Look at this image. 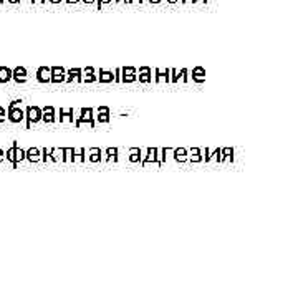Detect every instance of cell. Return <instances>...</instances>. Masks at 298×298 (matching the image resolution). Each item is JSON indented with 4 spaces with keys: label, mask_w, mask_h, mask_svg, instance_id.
<instances>
[{
    "label": "cell",
    "mask_w": 298,
    "mask_h": 298,
    "mask_svg": "<svg viewBox=\"0 0 298 298\" xmlns=\"http://www.w3.org/2000/svg\"><path fill=\"white\" fill-rule=\"evenodd\" d=\"M25 121H27V130H30L35 124L42 123V108H40V106H27Z\"/></svg>",
    "instance_id": "1"
},
{
    "label": "cell",
    "mask_w": 298,
    "mask_h": 298,
    "mask_svg": "<svg viewBox=\"0 0 298 298\" xmlns=\"http://www.w3.org/2000/svg\"><path fill=\"white\" fill-rule=\"evenodd\" d=\"M149 166H154L158 169L163 166L158 158V148H146V158L144 161L141 163V167H149Z\"/></svg>",
    "instance_id": "2"
},
{
    "label": "cell",
    "mask_w": 298,
    "mask_h": 298,
    "mask_svg": "<svg viewBox=\"0 0 298 298\" xmlns=\"http://www.w3.org/2000/svg\"><path fill=\"white\" fill-rule=\"evenodd\" d=\"M78 114H80V119H81V126H88L90 130H95L96 123H95V111H93V108H81Z\"/></svg>",
    "instance_id": "3"
},
{
    "label": "cell",
    "mask_w": 298,
    "mask_h": 298,
    "mask_svg": "<svg viewBox=\"0 0 298 298\" xmlns=\"http://www.w3.org/2000/svg\"><path fill=\"white\" fill-rule=\"evenodd\" d=\"M7 119L12 124H20L22 121H25V109L19 106H13V108H7Z\"/></svg>",
    "instance_id": "4"
},
{
    "label": "cell",
    "mask_w": 298,
    "mask_h": 298,
    "mask_svg": "<svg viewBox=\"0 0 298 298\" xmlns=\"http://www.w3.org/2000/svg\"><path fill=\"white\" fill-rule=\"evenodd\" d=\"M154 73L153 83L158 84V86H169V68L161 70V68H154L151 70Z\"/></svg>",
    "instance_id": "5"
},
{
    "label": "cell",
    "mask_w": 298,
    "mask_h": 298,
    "mask_svg": "<svg viewBox=\"0 0 298 298\" xmlns=\"http://www.w3.org/2000/svg\"><path fill=\"white\" fill-rule=\"evenodd\" d=\"M50 72H52L50 84H60V83H65V80H66V72H65L63 66H60V65H53V66H50Z\"/></svg>",
    "instance_id": "6"
},
{
    "label": "cell",
    "mask_w": 298,
    "mask_h": 298,
    "mask_svg": "<svg viewBox=\"0 0 298 298\" xmlns=\"http://www.w3.org/2000/svg\"><path fill=\"white\" fill-rule=\"evenodd\" d=\"M12 80L19 84H25L28 81V72H27L25 66H15L12 70Z\"/></svg>",
    "instance_id": "7"
},
{
    "label": "cell",
    "mask_w": 298,
    "mask_h": 298,
    "mask_svg": "<svg viewBox=\"0 0 298 298\" xmlns=\"http://www.w3.org/2000/svg\"><path fill=\"white\" fill-rule=\"evenodd\" d=\"M137 81V75L135 66H123L121 68V83H135Z\"/></svg>",
    "instance_id": "8"
},
{
    "label": "cell",
    "mask_w": 298,
    "mask_h": 298,
    "mask_svg": "<svg viewBox=\"0 0 298 298\" xmlns=\"http://www.w3.org/2000/svg\"><path fill=\"white\" fill-rule=\"evenodd\" d=\"M37 81L40 84H50V78H52V72H50V66L43 65V66H38L37 70V75H35Z\"/></svg>",
    "instance_id": "9"
},
{
    "label": "cell",
    "mask_w": 298,
    "mask_h": 298,
    "mask_svg": "<svg viewBox=\"0 0 298 298\" xmlns=\"http://www.w3.org/2000/svg\"><path fill=\"white\" fill-rule=\"evenodd\" d=\"M189 80H192L194 83L202 84L206 81V68L204 66H194L192 72H189Z\"/></svg>",
    "instance_id": "10"
},
{
    "label": "cell",
    "mask_w": 298,
    "mask_h": 298,
    "mask_svg": "<svg viewBox=\"0 0 298 298\" xmlns=\"http://www.w3.org/2000/svg\"><path fill=\"white\" fill-rule=\"evenodd\" d=\"M84 163L101 164V149L100 148H90V149H88V153L84 154Z\"/></svg>",
    "instance_id": "11"
},
{
    "label": "cell",
    "mask_w": 298,
    "mask_h": 298,
    "mask_svg": "<svg viewBox=\"0 0 298 298\" xmlns=\"http://www.w3.org/2000/svg\"><path fill=\"white\" fill-rule=\"evenodd\" d=\"M137 81L141 84H151L153 83V72H151L149 66H139V77H137Z\"/></svg>",
    "instance_id": "12"
},
{
    "label": "cell",
    "mask_w": 298,
    "mask_h": 298,
    "mask_svg": "<svg viewBox=\"0 0 298 298\" xmlns=\"http://www.w3.org/2000/svg\"><path fill=\"white\" fill-rule=\"evenodd\" d=\"M73 118H75L73 108H60V116H58L60 124H73Z\"/></svg>",
    "instance_id": "13"
},
{
    "label": "cell",
    "mask_w": 298,
    "mask_h": 298,
    "mask_svg": "<svg viewBox=\"0 0 298 298\" xmlns=\"http://www.w3.org/2000/svg\"><path fill=\"white\" fill-rule=\"evenodd\" d=\"M42 121L45 124H53L56 121V113L53 106H45L42 108Z\"/></svg>",
    "instance_id": "14"
},
{
    "label": "cell",
    "mask_w": 298,
    "mask_h": 298,
    "mask_svg": "<svg viewBox=\"0 0 298 298\" xmlns=\"http://www.w3.org/2000/svg\"><path fill=\"white\" fill-rule=\"evenodd\" d=\"M25 159L30 164L42 163V154H40V149L38 148H28V149L25 151Z\"/></svg>",
    "instance_id": "15"
},
{
    "label": "cell",
    "mask_w": 298,
    "mask_h": 298,
    "mask_svg": "<svg viewBox=\"0 0 298 298\" xmlns=\"http://www.w3.org/2000/svg\"><path fill=\"white\" fill-rule=\"evenodd\" d=\"M95 123L108 124L109 123V108L108 106H100L98 108V116H95Z\"/></svg>",
    "instance_id": "16"
},
{
    "label": "cell",
    "mask_w": 298,
    "mask_h": 298,
    "mask_svg": "<svg viewBox=\"0 0 298 298\" xmlns=\"http://www.w3.org/2000/svg\"><path fill=\"white\" fill-rule=\"evenodd\" d=\"M65 83H80L81 84V68H72L66 72V80Z\"/></svg>",
    "instance_id": "17"
},
{
    "label": "cell",
    "mask_w": 298,
    "mask_h": 298,
    "mask_svg": "<svg viewBox=\"0 0 298 298\" xmlns=\"http://www.w3.org/2000/svg\"><path fill=\"white\" fill-rule=\"evenodd\" d=\"M174 163H176V164H186V163H189L188 149H186V148H174Z\"/></svg>",
    "instance_id": "18"
},
{
    "label": "cell",
    "mask_w": 298,
    "mask_h": 298,
    "mask_svg": "<svg viewBox=\"0 0 298 298\" xmlns=\"http://www.w3.org/2000/svg\"><path fill=\"white\" fill-rule=\"evenodd\" d=\"M188 158H189V163H192V164L202 163V149L201 148H190V149H188Z\"/></svg>",
    "instance_id": "19"
},
{
    "label": "cell",
    "mask_w": 298,
    "mask_h": 298,
    "mask_svg": "<svg viewBox=\"0 0 298 298\" xmlns=\"http://www.w3.org/2000/svg\"><path fill=\"white\" fill-rule=\"evenodd\" d=\"M128 161L131 164L141 166V148H130L128 149Z\"/></svg>",
    "instance_id": "20"
},
{
    "label": "cell",
    "mask_w": 298,
    "mask_h": 298,
    "mask_svg": "<svg viewBox=\"0 0 298 298\" xmlns=\"http://www.w3.org/2000/svg\"><path fill=\"white\" fill-rule=\"evenodd\" d=\"M84 154H86L84 148L73 149V163H72V166H83V164H84Z\"/></svg>",
    "instance_id": "21"
},
{
    "label": "cell",
    "mask_w": 298,
    "mask_h": 298,
    "mask_svg": "<svg viewBox=\"0 0 298 298\" xmlns=\"http://www.w3.org/2000/svg\"><path fill=\"white\" fill-rule=\"evenodd\" d=\"M106 164H118L119 149L118 148H106Z\"/></svg>",
    "instance_id": "22"
},
{
    "label": "cell",
    "mask_w": 298,
    "mask_h": 298,
    "mask_svg": "<svg viewBox=\"0 0 298 298\" xmlns=\"http://www.w3.org/2000/svg\"><path fill=\"white\" fill-rule=\"evenodd\" d=\"M50 156L55 164H65V158H63V148H52Z\"/></svg>",
    "instance_id": "23"
},
{
    "label": "cell",
    "mask_w": 298,
    "mask_h": 298,
    "mask_svg": "<svg viewBox=\"0 0 298 298\" xmlns=\"http://www.w3.org/2000/svg\"><path fill=\"white\" fill-rule=\"evenodd\" d=\"M12 81V70L8 66H0V84Z\"/></svg>",
    "instance_id": "24"
},
{
    "label": "cell",
    "mask_w": 298,
    "mask_h": 298,
    "mask_svg": "<svg viewBox=\"0 0 298 298\" xmlns=\"http://www.w3.org/2000/svg\"><path fill=\"white\" fill-rule=\"evenodd\" d=\"M98 81L100 83H113L114 81V73L108 72V70H100V77H98Z\"/></svg>",
    "instance_id": "25"
},
{
    "label": "cell",
    "mask_w": 298,
    "mask_h": 298,
    "mask_svg": "<svg viewBox=\"0 0 298 298\" xmlns=\"http://www.w3.org/2000/svg\"><path fill=\"white\" fill-rule=\"evenodd\" d=\"M17 146H20V144L17 143V141H13V146L7 151V154H5V161L10 163L13 167H17V163H15V148Z\"/></svg>",
    "instance_id": "26"
},
{
    "label": "cell",
    "mask_w": 298,
    "mask_h": 298,
    "mask_svg": "<svg viewBox=\"0 0 298 298\" xmlns=\"http://www.w3.org/2000/svg\"><path fill=\"white\" fill-rule=\"evenodd\" d=\"M189 83V70L182 68L177 70V84H188Z\"/></svg>",
    "instance_id": "27"
},
{
    "label": "cell",
    "mask_w": 298,
    "mask_h": 298,
    "mask_svg": "<svg viewBox=\"0 0 298 298\" xmlns=\"http://www.w3.org/2000/svg\"><path fill=\"white\" fill-rule=\"evenodd\" d=\"M50 151H52V148L40 149V154H42V163L43 164H55V163H53V159H52V156H50Z\"/></svg>",
    "instance_id": "28"
},
{
    "label": "cell",
    "mask_w": 298,
    "mask_h": 298,
    "mask_svg": "<svg viewBox=\"0 0 298 298\" xmlns=\"http://www.w3.org/2000/svg\"><path fill=\"white\" fill-rule=\"evenodd\" d=\"M63 158L66 166H72L73 163V148H63Z\"/></svg>",
    "instance_id": "29"
},
{
    "label": "cell",
    "mask_w": 298,
    "mask_h": 298,
    "mask_svg": "<svg viewBox=\"0 0 298 298\" xmlns=\"http://www.w3.org/2000/svg\"><path fill=\"white\" fill-rule=\"evenodd\" d=\"M24 161H27L25 159V151L20 148V146H17L15 148V163H17V166H19L20 163H24Z\"/></svg>",
    "instance_id": "30"
},
{
    "label": "cell",
    "mask_w": 298,
    "mask_h": 298,
    "mask_svg": "<svg viewBox=\"0 0 298 298\" xmlns=\"http://www.w3.org/2000/svg\"><path fill=\"white\" fill-rule=\"evenodd\" d=\"M81 81L83 83H95V81H98V77L95 75V72L93 73H81Z\"/></svg>",
    "instance_id": "31"
},
{
    "label": "cell",
    "mask_w": 298,
    "mask_h": 298,
    "mask_svg": "<svg viewBox=\"0 0 298 298\" xmlns=\"http://www.w3.org/2000/svg\"><path fill=\"white\" fill-rule=\"evenodd\" d=\"M103 5H113V0H96V7L98 10H101Z\"/></svg>",
    "instance_id": "32"
},
{
    "label": "cell",
    "mask_w": 298,
    "mask_h": 298,
    "mask_svg": "<svg viewBox=\"0 0 298 298\" xmlns=\"http://www.w3.org/2000/svg\"><path fill=\"white\" fill-rule=\"evenodd\" d=\"M113 73H114V83H121V68H116Z\"/></svg>",
    "instance_id": "33"
},
{
    "label": "cell",
    "mask_w": 298,
    "mask_h": 298,
    "mask_svg": "<svg viewBox=\"0 0 298 298\" xmlns=\"http://www.w3.org/2000/svg\"><path fill=\"white\" fill-rule=\"evenodd\" d=\"M3 121H7V111H5V108L0 106V123H3Z\"/></svg>",
    "instance_id": "34"
},
{
    "label": "cell",
    "mask_w": 298,
    "mask_h": 298,
    "mask_svg": "<svg viewBox=\"0 0 298 298\" xmlns=\"http://www.w3.org/2000/svg\"><path fill=\"white\" fill-rule=\"evenodd\" d=\"M207 2L209 0H194L192 7H204V5H207Z\"/></svg>",
    "instance_id": "35"
},
{
    "label": "cell",
    "mask_w": 298,
    "mask_h": 298,
    "mask_svg": "<svg viewBox=\"0 0 298 298\" xmlns=\"http://www.w3.org/2000/svg\"><path fill=\"white\" fill-rule=\"evenodd\" d=\"M32 5H37V7H43L47 3V0H30Z\"/></svg>",
    "instance_id": "36"
},
{
    "label": "cell",
    "mask_w": 298,
    "mask_h": 298,
    "mask_svg": "<svg viewBox=\"0 0 298 298\" xmlns=\"http://www.w3.org/2000/svg\"><path fill=\"white\" fill-rule=\"evenodd\" d=\"M192 3H194V0H181V5H184V7H192Z\"/></svg>",
    "instance_id": "37"
},
{
    "label": "cell",
    "mask_w": 298,
    "mask_h": 298,
    "mask_svg": "<svg viewBox=\"0 0 298 298\" xmlns=\"http://www.w3.org/2000/svg\"><path fill=\"white\" fill-rule=\"evenodd\" d=\"M146 2H148L149 5H159V3H163L164 0H146Z\"/></svg>",
    "instance_id": "38"
},
{
    "label": "cell",
    "mask_w": 298,
    "mask_h": 298,
    "mask_svg": "<svg viewBox=\"0 0 298 298\" xmlns=\"http://www.w3.org/2000/svg\"><path fill=\"white\" fill-rule=\"evenodd\" d=\"M93 72H95V68H93V66H86V68L81 70V73H93Z\"/></svg>",
    "instance_id": "39"
},
{
    "label": "cell",
    "mask_w": 298,
    "mask_h": 298,
    "mask_svg": "<svg viewBox=\"0 0 298 298\" xmlns=\"http://www.w3.org/2000/svg\"><path fill=\"white\" fill-rule=\"evenodd\" d=\"M101 164H106V151L101 149Z\"/></svg>",
    "instance_id": "40"
},
{
    "label": "cell",
    "mask_w": 298,
    "mask_h": 298,
    "mask_svg": "<svg viewBox=\"0 0 298 298\" xmlns=\"http://www.w3.org/2000/svg\"><path fill=\"white\" fill-rule=\"evenodd\" d=\"M80 2H83L84 5H93V3H96V0H80Z\"/></svg>",
    "instance_id": "41"
},
{
    "label": "cell",
    "mask_w": 298,
    "mask_h": 298,
    "mask_svg": "<svg viewBox=\"0 0 298 298\" xmlns=\"http://www.w3.org/2000/svg\"><path fill=\"white\" fill-rule=\"evenodd\" d=\"M48 2H50L52 5H60V3H63L65 0H48Z\"/></svg>",
    "instance_id": "42"
},
{
    "label": "cell",
    "mask_w": 298,
    "mask_h": 298,
    "mask_svg": "<svg viewBox=\"0 0 298 298\" xmlns=\"http://www.w3.org/2000/svg\"><path fill=\"white\" fill-rule=\"evenodd\" d=\"M113 5H126L124 0H113Z\"/></svg>",
    "instance_id": "43"
},
{
    "label": "cell",
    "mask_w": 298,
    "mask_h": 298,
    "mask_svg": "<svg viewBox=\"0 0 298 298\" xmlns=\"http://www.w3.org/2000/svg\"><path fill=\"white\" fill-rule=\"evenodd\" d=\"M68 5H77V3H80V0H65Z\"/></svg>",
    "instance_id": "44"
},
{
    "label": "cell",
    "mask_w": 298,
    "mask_h": 298,
    "mask_svg": "<svg viewBox=\"0 0 298 298\" xmlns=\"http://www.w3.org/2000/svg\"><path fill=\"white\" fill-rule=\"evenodd\" d=\"M3 161H5V153L0 149V163H3Z\"/></svg>",
    "instance_id": "45"
},
{
    "label": "cell",
    "mask_w": 298,
    "mask_h": 298,
    "mask_svg": "<svg viewBox=\"0 0 298 298\" xmlns=\"http://www.w3.org/2000/svg\"><path fill=\"white\" fill-rule=\"evenodd\" d=\"M167 3H171V5H176V3H181V0H166Z\"/></svg>",
    "instance_id": "46"
},
{
    "label": "cell",
    "mask_w": 298,
    "mask_h": 298,
    "mask_svg": "<svg viewBox=\"0 0 298 298\" xmlns=\"http://www.w3.org/2000/svg\"><path fill=\"white\" fill-rule=\"evenodd\" d=\"M8 3H12V5H17V3H20V0H7Z\"/></svg>",
    "instance_id": "47"
},
{
    "label": "cell",
    "mask_w": 298,
    "mask_h": 298,
    "mask_svg": "<svg viewBox=\"0 0 298 298\" xmlns=\"http://www.w3.org/2000/svg\"><path fill=\"white\" fill-rule=\"evenodd\" d=\"M124 3H126V5H130V0H124Z\"/></svg>",
    "instance_id": "48"
},
{
    "label": "cell",
    "mask_w": 298,
    "mask_h": 298,
    "mask_svg": "<svg viewBox=\"0 0 298 298\" xmlns=\"http://www.w3.org/2000/svg\"><path fill=\"white\" fill-rule=\"evenodd\" d=\"M2 3H3V0H0V5H2Z\"/></svg>",
    "instance_id": "49"
}]
</instances>
